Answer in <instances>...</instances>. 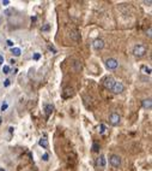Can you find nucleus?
I'll list each match as a JSON object with an SVG mask.
<instances>
[{
    "instance_id": "1",
    "label": "nucleus",
    "mask_w": 152,
    "mask_h": 171,
    "mask_svg": "<svg viewBox=\"0 0 152 171\" xmlns=\"http://www.w3.org/2000/svg\"><path fill=\"white\" fill-rule=\"evenodd\" d=\"M146 52H147V48H146L144 45H137V46H134V48H133V54H134L135 57H138V58H141V57H144V55L146 54Z\"/></svg>"
},
{
    "instance_id": "2",
    "label": "nucleus",
    "mask_w": 152,
    "mask_h": 171,
    "mask_svg": "<svg viewBox=\"0 0 152 171\" xmlns=\"http://www.w3.org/2000/svg\"><path fill=\"white\" fill-rule=\"evenodd\" d=\"M120 121H121V117H120L119 113H116V112H113L111 115L109 116V122H110L111 125H119Z\"/></svg>"
},
{
    "instance_id": "3",
    "label": "nucleus",
    "mask_w": 152,
    "mask_h": 171,
    "mask_svg": "<svg viewBox=\"0 0 152 171\" xmlns=\"http://www.w3.org/2000/svg\"><path fill=\"white\" fill-rule=\"evenodd\" d=\"M105 66L109 69V70H114L119 66V62L115 59V58H108L105 60Z\"/></svg>"
},
{
    "instance_id": "4",
    "label": "nucleus",
    "mask_w": 152,
    "mask_h": 171,
    "mask_svg": "<svg viewBox=\"0 0 152 171\" xmlns=\"http://www.w3.org/2000/svg\"><path fill=\"white\" fill-rule=\"evenodd\" d=\"M109 163H110L114 167H119V166L121 165V158H120L119 156H116V154H111V156L109 157Z\"/></svg>"
},
{
    "instance_id": "5",
    "label": "nucleus",
    "mask_w": 152,
    "mask_h": 171,
    "mask_svg": "<svg viewBox=\"0 0 152 171\" xmlns=\"http://www.w3.org/2000/svg\"><path fill=\"white\" fill-rule=\"evenodd\" d=\"M124 89H125V87H124V84L121 83V82H115V84L113 86V88H111V91H113L115 94H120V93H122V92H124Z\"/></svg>"
},
{
    "instance_id": "6",
    "label": "nucleus",
    "mask_w": 152,
    "mask_h": 171,
    "mask_svg": "<svg viewBox=\"0 0 152 171\" xmlns=\"http://www.w3.org/2000/svg\"><path fill=\"white\" fill-rule=\"evenodd\" d=\"M115 80L113 78V77H107L105 80H104V82H103V84H104V87L107 88V89H110L111 91V88H113V86L115 84Z\"/></svg>"
},
{
    "instance_id": "7",
    "label": "nucleus",
    "mask_w": 152,
    "mask_h": 171,
    "mask_svg": "<svg viewBox=\"0 0 152 171\" xmlns=\"http://www.w3.org/2000/svg\"><path fill=\"white\" fill-rule=\"evenodd\" d=\"M92 46H94L95 49L100 51V49H102V48L104 47V41H103L102 39H96V40L92 42Z\"/></svg>"
},
{
    "instance_id": "8",
    "label": "nucleus",
    "mask_w": 152,
    "mask_h": 171,
    "mask_svg": "<svg viewBox=\"0 0 152 171\" xmlns=\"http://www.w3.org/2000/svg\"><path fill=\"white\" fill-rule=\"evenodd\" d=\"M70 38H71L73 41L78 42V41L80 40V34H79L77 30H71V32H70Z\"/></svg>"
},
{
    "instance_id": "9",
    "label": "nucleus",
    "mask_w": 152,
    "mask_h": 171,
    "mask_svg": "<svg viewBox=\"0 0 152 171\" xmlns=\"http://www.w3.org/2000/svg\"><path fill=\"white\" fill-rule=\"evenodd\" d=\"M53 110H54V106L52 104H46L44 105V112H46V116L47 117L50 116V113L53 112Z\"/></svg>"
},
{
    "instance_id": "10",
    "label": "nucleus",
    "mask_w": 152,
    "mask_h": 171,
    "mask_svg": "<svg viewBox=\"0 0 152 171\" xmlns=\"http://www.w3.org/2000/svg\"><path fill=\"white\" fill-rule=\"evenodd\" d=\"M105 157L103 156V154H101L98 158H97V166H100V167H104L105 166Z\"/></svg>"
},
{
    "instance_id": "11",
    "label": "nucleus",
    "mask_w": 152,
    "mask_h": 171,
    "mask_svg": "<svg viewBox=\"0 0 152 171\" xmlns=\"http://www.w3.org/2000/svg\"><path fill=\"white\" fill-rule=\"evenodd\" d=\"M143 107H144V108H146V110H151V107H152V101H151V99H150V98H148V99L143 100Z\"/></svg>"
},
{
    "instance_id": "12",
    "label": "nucleus",
    "mask_w": 152,
    "mask_h": 171,
    "mask_svg": "<svg viewBox=\"0 0 152 171\" xmlns=\"http://www.w3.org/2000/svg\"><path fill=\"white\" fill-rule=\"evenodd\" d=\"M39 145H40V146H42L43 148H48L49 144H48L47 137H41V139H40V141H39Z\"/></svg>"
},
{
    "instance_id": "13",
    "label": "nucleus",
    "mask_w": 152,
    "mask_h": 171,
    "mask_svg": "<svg viewBox=\"0 0 152 171\" xmlns=\"http://www.w3.org/2000/svg\"><path fill=\"white\" fill-rule=\"evenodd\" d=\"M11 53H12L15 57H19V55H20V48H18V47H12V48H11Z\"/></svg>"
},
{
    "instance_id": "14",
    "label": "nucleus",
    "mask_w": 152,
    "mask_h": 171,
    "mask_svg": "<svg viewBox=\"0 0 152 171\" xmlns=\"http://www.w3.org/2000/svg\"><path fill=\"white\" fill-rule=\"evenodd\" d=\"M64 92H65V93H64V95H63V97H64V98H68V97H71V95H72L73 89H72V88H71V89H70V88H65V91H64Z\"/></svg>"
},
{
    "instance_id": "15",
    "label": "nucleus",
    "mask_w": 152,
    "mask_h": 171,
    "mask_svg": "<svg viewBox=\"0 0 152 171\" xmlns=\"http://www.w3.org/2000/svg\"><path fill=\"white\" fill-rule=\"evenodd\" d=\"M141 71H143L144 74L150 75V74H151V68H148V66H146V65H143V66H141Z\"/></svg>"
},
{
    "instance_id": "16",
    "label": "nucleus",
    "mask_w": 152,
    "mask_h": 171,
    "mask_svg": "<svg viewBox=\"0 0 152 171\" xmlns=\"http://www.w3.org/2000/svg\"><path fill=\"white\" fill-rule=\"evenodd\" d=\"M100 150H101V146L95 142V144L92 145V151H94V152H96V153H98V152H100Z\"/></svg>"
},
{
    "instance_id": "17",
    "label": "nucleus",
    "mask_w": 152,
    "mask_h": 171,
    "mask_svg": "<svg viewBox=\"0 0 152 171\" xmlns=\"http://www.w3.org/2000/svg\"><path fill=\"white\" fill-rule=\"evenodd\" d=\"M10 70H11V69H10L9 65H4V66H3V72H4V74H10Z\"/></svg>"
},
{
    "instance_id": "18",
    "label": "nucleus",
    "mask_w": 152,
    "mask_h": 171,
    "mask_svg": "<svg viewBox=\"0 0 152 171\" xmlns=\"http://www.w3.org/2000/svg\"><path fill=\"white\" fill-rule=\"evenodd\" d=\"M98 131H100V134H103V133L105 131V125H103V124H101V125L98 127Z\"/></svg>"
},
{
    "instance_id": "19",
    "label": "nucleus",
    "mask_w": 152,
    "mask_h": 171,
    "mask_svg": "<svg viewBox=\"0 0 152 171\" xmlns=\"http://www.w3.org/2000/svg\"><path fill=\"white\" fill-rule=\"evenodd\" d=\"M42 160H43V161H48V160H49V156H48L47 153H44V154L42 156Z\"/></svg>"
},
{
    "instance_id": "20",
    "label": "nucleus",
    "mask_w": 152,
    "mask_h": 171,
    "mask_svg": "<svg viewBox=\"0 0 152 171\" xmlns=\"http://www.w3.org/2000/svg\"><path fill=\"white\" fill-rule=\"evenodd\" d=\"M47 30H49V24H44L42 27V32H47Z\"/></svg>"
},
{
    "instance_id": "21",
    "label": "nucleus",
    "mask_w": 152,
    "mask_h": 171,
    "mask_svg": "<svg viewBox=\"0 0 152 171\" xmlns=\"http://www.w3.org/2000/svg\"><path fill=\"white\" fill-rule=\"evenodd\" d=\"M40 58H41V54H40V53H35V54H34V59H35V60H39Z\"/></svg>"
},
{
    "instance_id": "22",
    "label": "nucleus",
    "mask_w": 152,
    "mask_h": 171,
    "mask_svg": "<svg viewBox=\"0 0 152 171\" xmlns=\"http://www.w3.org/2000/svg\"><path fill=\"white\" fill-rule=\"evenodd\" d=\"M48 48H49V51H52L53 53H56V49H55V47H54V46L49 45V46H48Z\"/></svg>"
},
{
    "instance_id": "23",
    "label": "nucleus",
    "mask_w": 152,
    "mask_h": 171,
    "mask_svg": "<svg viewBox=\"0 0 152 171\" xmlns=\"http://www.w3.org/2000/svg\"><path fill=\"white\" fill-rule=\"evenodd\" d=\"M7 108V102H4L3 105H1V111H5Z\"/></svg>"
},
{
    "instance_id": "24",
    "label": "nucleus",
    "mask_w": 152,
    "mask_h": 171,
    "mask_svg": "<svg viewBox=\"0 0 152 171\" xmlns=\"http://www.w3.org/2000/svg\"><path fill=\"white\" fill-rule=\"evenodd\" d=\"M4 86H5V87H9V86H10V80H5Z\"/></svg>"
},
{
    "instance_id": "25",
    "label": "nucleus",
    "mask_w": 152,
    "mask_h": 171,
    "mask_svg": "<svg viewBox=\"0 0 152 171\" xmlns=\"http://www.w3.org/2000/svg\"><path fill=\"white\" fill-rule=\"evenodd\" d=\"M9 4H10L9 0H3V5H4V6H7Z\"/></svg>"
},
{
    "instance_id": "26",
    "label": "nucleus",
    "mask_w": 152,
    "mask_h": 171,
    "mask_svg": "<svg viewBox=\"0 0 152 171\" xmlns=\"http://www.w3.org/2000/svg\"><path fill=\"white\" fill-rule=\"evenodd\" d=\"M7 45H9L10 47H12V46H13V42H12L11 40H7Z\"/></svg>"
},
{
    "instance_id": "27",
    "label": "nucleus",
    "mask_w": 152,
    "mask_h": 171,
    "mask_svg": "<svg viewBox=\"0 0 152 171\" xmlns=\"http://www.w3.org/2000/svg\"><path fill=\"white\" fill-rule=\"evenodd\" d=\"M0 64H4V57L0 55Z\"/></svg>"
},
{
    "instance_id": "28",
    "label": "nucleus",
    "mask_w": 152,
    "mask_h": 171,
    "mask_svg": "<svg viewBox=\"0 0 152 171\" xmlns=\"http://www.w3.org/2000/svg\"><path fill=\"white\" fill-rule=\"evenodd\" d=\"M146 35H147V36H148V38H151V28H150V29H148V33H147V34H146Z\"/></svg>"
},
{
    "instance_id": "29",
    "label": "nucleus",
    "mask_w": 152,
    "mask_h": 171,
    "mask_svg": "<svg viewBox=\"0 0 152 171\" xmlns=\"http://www.w3.org/2000/svg\"><path fill=\"white\" fill-rule=\"evenodd\" d=\"M0 171H5V169H0Z\"/></svg>"
},
{
    "instance_id": "30",
    "label": "nucleus",
    "mask_w": 152,
    "mask_h": 171,
    "mask_svg": "<svg viewBox=\"0 0 152 171\" xmlns=\"http://www.w3.org/2000/svg\"><path fill=\"white\" fill-rule=\"evenodd\" d=\"M0 123H1V118H0Z\"/></svg>"
}]
</instances>
